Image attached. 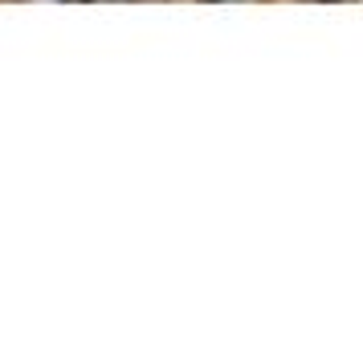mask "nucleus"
Masks as SVG:
<instances>
[{"label":"nucleus","instance_id":"f257e3e1","mask_svg":"<svg viewBox=\"0 0 363 351\" xmlns=\"http://www.w3.org/2000/svg\"><path fill=\"white\" fill-rule=\"evenodd\" d=\"M69 4H78V0H69Z\"/></svg>","mask_w":363,"mask_h":351}]
</instances>
